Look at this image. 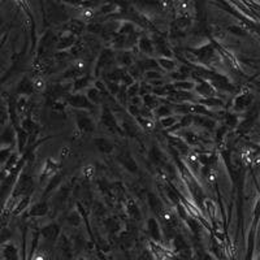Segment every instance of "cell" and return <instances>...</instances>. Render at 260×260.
Instances as JSON below:
<instances>
[{"label":"cell","mask_w":260,"mask_h":260,"mask_svg":"<svg viewBox=\"0 0 260 260\" xmlns=\"http://www.w3.org/2000/svg\"><path fill=\"white\" fill-rule=\"evenodd\" d=\"M33 85H34V89H37L38 91H42V90H44V87H46V83H44V81H43L42 78H39V77H37L33 81Z\"/></svg>","instance_id":"6da1fadb"},{"label":"cell","mask_w":260,"mask_h":260,"mask_svg":"<svg viewBox=\"0 0 260 260\" xmlns=\"http://www.w3.org/2000/svg\"><path fill=\"white\" fill-rule=\"evenodd\" d=\"M94 173H95V168H94L92 165H87V167L83 168V174L86 177H92Z\"/></svg>","instance_id":"7a4b0ae2"},{"label":"cell","mask_w":260,"mask_h":260,"mask_svg":"<svg viewBox=\"0 0 260 260\" xmlns=\"http://www.w3.org/2000/svg\"><path fill=\"white\" fill-rule=\"evenodd\" d=\"M82 16H83L85 20H90V18H92V16H94V12H92L91 9H85V11L82 12Z\"/></svg>","instance_id":"3957f363"},{"label":"cell","mask_w":260,"mask_h":260,"mask_svg":"<svg viewBox=\"0 0 260 260\" xmlns=\"http://www.w3.org/2000/svg\"><path fill=\"white\" fill-rule=\"evenodd\" d=\"M34 260H44V255H37Z\"/></svg>","instance_id":"277c9868"},{"label":"cell","mask_w":260,"mask_h":260,"mask_svg":"<svg viewBox=\"0 0 260 260\" xmlns=\"http://www.w3.org/2000/svg\"><path fill=\"white\" fill-rule=\"evenodd\" d=\"M78 260H86V259H85V258H79Z\"/></svg>","instance_id":"5b68a950"}]
</instances>
